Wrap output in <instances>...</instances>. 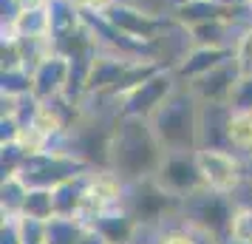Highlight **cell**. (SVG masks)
<instances>
[{
  "label": "cell",
  "instance_id": "cell-23",
  "mask_svg": "<svg viewBox=\"0 0 252 244\" xmlns=\"http://www.w3.org/2000/svg\"><path fill=\"white\" fill-rule=\"evenodd\" d=\"M229 244H252V208L235 205L229 221Z\"/></svg>",
  "mask_w": 252,
  "mask_h": 244
},
{
  "label": "cell",
  "instance_id": "cell-4",
  "mask_svg": "<svg viewBox=\"0 0 252 244\" xmlns=\"http://www.w3.org/2000/svg\"><path fill=\"white\" fill-rule=\"evenodd\" d=\"M179 205H182V199L170 196L164 187H159V182L153 176L127 182L125 199H122V208L139 221L142 230H156L164 221L176 219L179 216Z\"/></svg>",
  "mask_w": 252,
  "mask_h": 244
},
{
  "label": "cell",
  "instance_id": "cell-1",
  "mask_svg": "<svg viewBox=\"0 0 252 244\" xmlns=\"http://www.w3.org/2000/svg\"><path fill=\"white\" fill-rule=\"evenodd\" d=\"M164 159V148L148 119L139 116H116L111 148H108V168H114L125 182L150 179Z\"/></svg>",
  "mask_w": 252,
  "mask_h": 244
},
{
  "label": "cell",
  "instance_id": "cell-24",
  "mask_svg": "<svg viewBox=\"0 0 252 244\" xmlns=\"http://www.w3.org/2000/svg\"><path fill=\"white\" fill-rule=\"evenodd\" d=\"M232 60L241 74H252V20L244 23V29L238 32V40L232 46Z\"/></svg>",
  "mask_w": 252,
  "mask_h": 244
},
{
  "label": "cell",
  "instance_id": "cell-33",
  "mask_svg": "<svg viewBox=\"0 0 252 244\" xmlns=\"http://www.w3.org/2000/svg\"><path fill=\"white\" fill-rule=\"evenodd\" d=\"M244 162H247V176H252V156H247Z\"/></svg>",
  "mask_w": 252,
  "mask_h": 244
},
{
  "label": "cell",
  "instance_id": "cell-10",
  "mask_svg": "<svg viewBox=\"0 0 252 244\" xmlns=\"http://www.w3.org/2000/svg\"><path fill=\"white\" fill-rule=\"evenodd\" d=\"M32 94L40 103H48L54 97H63L71 85V60L60 51H51L43 63H37L32 71Z\"/></svg>",
  "mask_w": 252,
  "mask_h": 244
},
{
  "label": "cell",
  "instance_id": "cell-31",
  "mask_svg": "<svg viewBox=\"0 0 252 244\" xmlns=\"http://www.w3.org/2000/svg\"><path fill=\"white\" fill-rule=\"evenodd\" d=\"M218 3H224V6H235V9H244V3H247V0H218Z\"/></svg>",
  "mask_w": 252,
  "mask_h": 244
},
{
  "label": "cell",
  "instance_id": "cell-28",
  "mask_svg": "<svg viewBox=\"0 0 252 244\" xmlns=\"http://www.w3.org/2000/svg\"><path fill=\"white\" fill-rule=\"evenodd\" d=\"M0 244H26L23 242V227H20V216H3V224H0Z\"/></svg>",
  "mask_w": 252,
  "mask_h": 244
},
{
  "label": "cell",
  "instance_id": "cell-32",
  "mask_svg": "<svg viewBox=\"0 0 252 244\" xmlns=\"http://www.w3.org/2000/svg\"><path fill=\"white\" fill-rule=\"evenodd\" d=\"M184 3H193V0H167V6L176 9V6H184Z\"/></svg>",
  "mask_w": 252,
  "mask_h": 244
},
{
  "label": "cell",
  "instance_id": "cell-9",
  "mask_svg": "<svg viewBox=\"0 0 252 244\" xmlns=\"http://www.w3.org/2000/svg\"><path fill=\"white\" fill-rule=\"evenodd\" d=\"M153 179L159 182V187H164L176 199H187L193 196L195 190L204 187L195 153H164V159H161L159 171L153 174Z\"/></svg>",
  "mask_w": 252,
  "mask_h": 244
},
{
  "label": "cell",
  "instance_id": "cell-12",
  "mask_svg": "<svg viewBox=\"0 0 252 244\" xmlns=\"http://www.w3.org/2000/svg\"><path fill=\"white\" fill-rule=\"evenodd\" d=\"M173 23H179L182 29L198 23H210V20H250L247 9H235V6H224L218 0H193V3H184L170 9Z\"/></svg>",
  "mask_w": 252,
  "mask_h": 244
},
{
  "label": "cell",
  "instance_id": "cell-18",
  "mask_svg": "<svg viewBox=\"0 0 252 244\" xmlns=\"http://www.w3.org/2000/svg\"><path fill=\"white\" fill-rule=\"evenodd\" d=\"M82 199H85V174L74 176L68 182H63L60 187H54V208H57V216H68V219H77L82 208Z\"/></svg>",
  "mask_w": 252,
  "mask_h": 244
},
{
  "label": "cell",
  "instance_id": "cell-19",
  "mask_svg": "<svg viewBox=\"0 0 252 244\" xmlns=\"http://www.w3.org/2000/svg\"><path fill=\"white\" fill-rule=\"evenodd\" d=\"M29 190H32V187L26 185L17 174L3 176V185H0V213H3V216H23Z\"/></svg>",
  "mask_w": 252,
  "mask_h": 244
},
{
  "label": "cell",
  "instance_id": "cell-13",
  "mask_svg": "<svg viewBox=\"0 0 252 244\" xmlns=\"http://www.w3.org/2000/svg\"><path fill=\"white\" fill-rule=\"evenodd\" d=\"M241 71L235 66V60H227L224 66L207 71L204 77L187 82V88L198 97V103H227L229 105V97H232V88L238 82Z\"/></svg>",
  "mask_w": 252,
  "mask_h": 244
},
{
  "label": "cell",
  "instance_id": "cell-14",
  "mask_svg": "<svg viewBox=\"0 0 252 244\" xmlns=\"http://www.w3.org/2000/svg\"><path fill=\"white\" fill-rule=\"evenodd\" d=\"M232 108L227 103H201V119H198V148H229V137H227V125Z\"/></svg>",
  "mask_w": 252,
  "mask_h": 244
},
{
  "label": "cell",
  "instance_id": "cell-6",
  "mask_svg": "<svg viewBox=\"0 0 252 244\" xmlns=\"http://www.w3.org/2000/svg\"><path fill=\"white\" fill-rule=\"evenodd\" d=\"M179 85H182V82L173 74V66H164V69H159L156 74H150L148 80H142L139 85H133L127 94H122V97L116 100V114L150 119L161 105L167 103V97H170Z\"/></svg>",
  "mask_w": 252,
  "mask_h": 244
},
{
  "label": "cell",
  "instance_id": "cell-7",
  "mask_svg": "<svg viewBox=\"0 0 252 244\" xmlns=\"http://www.w3.org/2000/svg\"><path fill=\"white\" fill-rule=\"evenodd\" d=\"M91 171V165L82 162L77 153L63 151V148H51L48 153H40V156H32L26 159L23 171H20V179H23L29 187H60L63 182H68L74 176H82Z\"/></svg>",
  "mask_w": 252,
  "mask_h": 244
},
{
  "label": "cell",
  "instance_id": "cell-17",
  "mask_svg": "<svg viewBox=\"0 0 252 244\" xmlns=\"http://www.w3.org/2000/svg\"><path fill=\"white\" fill-rule=\"evenodd\" d=\"M153 244H216L210 236L193 227L190 221H184L182 216L164 221L161 227L153 230Z\"/></svg>",
  "mask_w": 252,
  "mask_h": 244
},
{
  "label": "cell",
  "instance_id": "cell-22",
  "mask_svg": "<svg viewBox=\"0 0 252 244\" xmlns=\"http://www.w3.org/2000/svg\"><path fill=\"white\" fill-rule=\"evenodd\" d=\"M85 230V221L68 219V216H54L48 221V242L46 244H74Z\"/></svg>",
  "mask_w": 252,
  "mask_h": 244
},
{
  "label": "cell",
  "instance_id": "cell-34",
  "mask_svg": "<svg viewBox=\"0 0 252 244\" xmlns=\"http://www.w3.org/2000/svg\"><path fill=\"white\" fill-rule=\"evenodd\" d=\"M244 9H247V14H250V20H252V0H247V3H244Z\"/></svg>",
  "mask_w": 252,
  "mask_h": 244
},
{
  "label": "cell",
  "instance_id": "cell-5",
  "mask_svg": "<svg viewBox=\"0 0 252 244\" xmlns=\"http://www.w3.org/2000/svg\"><path fill=\"white\" fill-rule=\"evenodd\" d=\"M105 17H108V23L114 26L116 32H122L133 43H142V46H150V48H156L167 37V32L176 29L170 14L161 17V14L139 9L133 3H122V0H116L114 6L105 12Z\"/></svg>",
  "mask_w": 252,
  "mask_h": 244
},
{
  "label": "cell",
  "instance_id": "cell-16",
  "mask_svg": "<svg viewBox=\"0 0 252 244\" xmlns=\"http://www.w3.org/2000/svg\"><path fill=\"white\" fill-rule=\"evenodd\" d=\"M51 6V3H48ZM20 9L9 26H3V35H14L17 40L37 43V40H51V9Z\"/></svg>",
  "mask_w": 252,
  "mask_h": 244
},
{
  "label": "cell",
  "instance_id": "cell-2",
  "mask_svg": "<svg viewBox=\"0 0 252 244\" xmlns=\"http://www.w3.org/2000/svg\"><path fill=\"white\" fill-rule=\"evenodd\" d=\"M198 119H201V103L182 82L148 122L164 153H195L201 145Z\"/></svg>",
  "mask_w": 252,
  "mask_h": 244
},
{
  "label": "cell",
  "instance_id": "cell-21",
  "mask_svg": "<svg viewBox=\"0 0 252 244\" xmlns=\"http://www.w3.org/2000/svg\"><path fill=\"white\" fill-rule=\"evenodd\" d=\"M23 216L40 219V221H51L54 216H57V208H54V190H51V187H32V190H29V199H26Z\"/></svg>",
  "mask_w": 252,
  "mask_h": 244
},
{
  "label": "cell",
  "instance_id": "cell-20",
  "mask_svg": "<svg viewBox=\"0 0 252 244\" xmlns=\"http://www.w3.org/2000/svg\"><path fill=\"white\" fill-rule=\"evenodd\" d=\"M229 148L241 153L244 159L252 156V111H232L227 125Z\"/></svg>",
  "mask_w": 252,
  "mask_h": 244
},
{
  "label": "cell",
  "instance_id": "cell-30",
  "mask_svg": "<svg viewBox=\"0 0 252 244\" xmlns=\"http://www.w3.org/2000/svg\"><path fill=\"white\" fill-rule=\"evenodd\" d=\"M235 205H244V208H252V176H247L244 182L238 185V190L232 193Z\"/></svg>",
  "mask_w": 252,
  "mask_h": 244
},
{
  "label": "cell",
  "instance_id": "cell-3",
  "mask_svg": "<svg viewBox=\"0 0 252 244\" xmlns=\"http://www.w3.org/2000/svg\"><path fill=\"white\" fill-rule=\"evenodd\" d=\"M235 213V199L229 193H218L210 187L195 190L193 196L182 199L179 205V216L190 221L193 227L210 236L216 244H229V221Z\"/></svg>",
  "mask_w": 252,
  "mask_h": 244
},
{
  "label": "cell",
  "instance_id": "cell-27",
  "mask_svg": "<svg viewBox=\"0 0 252 244\" xmlns=\"http://www.w3.org/2000/svg\"><path fill=\"white\" fill-rule=\"evenodd\" d=\"M229 108L232 111H252V74H241L232 97H229Z\"/></svg>",
  "mask_w": 252,
  "mask_h": 244
},
{
  "label": "cell",
  "instance_id": "cell-25",
  "mask_svg": "<svg viewBox=\"0 0 252 244\" xmlns=\"http://www.w3.org/2000/svg\"><path fill=\"white\" fill-rule=\"evenodd\" d=\"M32 85H34V82H32V71L29 69H9V71H3L0 91L26 97V94H32Z\"/></svg>",
  "mask_w": 252,
  "mask_h": 244
},
{
  "label": "cell",
  "instance_id": "cell-11",
  "mask_svg": "<svg viewBox=\"0 0 252 244\" xmlns=\"http://www.w3.org/2000/svg\"><path fill=\"white\" fill-rule=\"evenodd\" d=\"M227 60H232V48H216V46H187L179 54V60L173 63V74L179 77V82H193L198 77H204L207 71L224 66Z\"/></svg>",
  "mask_w": 252,
  "mask_h": 244
},
{
  "label": "cell",
  "instance_id": "cell-8",
  "mask_svg": "<svg viewBox=\"0 0 252 244\" xmlns=\"http://www.w3.org/2000/svg\"><path fill=\"white\" fill-rule=\"evenodd\" d=\"M195 162L204 179V187L218 190V193H235L238 185L247 179V162L244 156L235 151H224V148H198L195 151Z\"/></svg>",
  "mask_w": 252,
  "mask_h": 244
},
{
  "label": "cell",
  "instance_id": "cell-26",
  "mask_svg": "<svg viewBox=\"0 0 252 244\" xmlns=\"http://www.w3.org/2000/svg\"><path fill=\"white\" fill-rule=\"evenodd\" d=\"M26 156L23 151H20V145L17 142H6V145H0V165H3V176H14L23 171L26 165Z\"/></svg>",
  "mask_w": 252,
  "mask_h": 244
},
{
  "label": "cell",
  "instance_id": "cell-29",
  "mask_svg": "<svg viewBox=\"0 0 252 244\" xmlns=\"http://www.w3.org/2000/svg\"><path fill=\"white\" fill-rule=\"evenodd\" d=\"M82 14H105L116 0H71Z\"/></svg>",
  "mask_w": 252,
  "mask_h": 244
},
{
  "label": "cell",
  "instance_id": "cell-15",
  "mask_svg": "<svg viewBox=\"0 0 252 244\" xmlns=\"http://www.w3.org/2000/svg\"><path fill=\"white\" fill-rule=\"evenodd\" d=\"M91 227L102 236L105 244H130L139 233H142L139 221L133 219L122 205H119V208L105 210V213H99V216L91 221Z\"/></svg>",
  "mask_w": 252,
  "mask_h": 244
}]
</instances>
